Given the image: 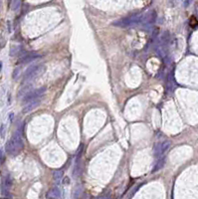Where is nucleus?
<instances>
[{
  "label": "nucleus",
  "mask_w": 198,
  "mask_h": 199,
  "mask_svg": "<svg viewBox=\"0 0 198 199\" xmlns=\"http://www.w3.org/2000/svg\"><path fill=\"white\" fill-rule=\"evenodd\" d=\"M64 175V171L61 169H58V170H55V171L53 172V178L56 180L57 182H59L60 180L62 179V177H63Z\"/></svg>",
  "instance_id": "0eeeda50"
},
{
  "label": "nucleus",
  "mask_w": 198,
  "mask_h": 199,
  "mask_svg": "<svg viewBox=\"0 0 198 199\" xmlns=\"http://www.w3.org/2000/svg\"><path fill=\"white\" fill-rule=\"evenodd\" d=\"M11 185H12V179H11V177H10V175H6L5 180H4V182H3V186H5V187L8 189V188L11 187Z\"/></svg>",
  "instance_id": "6e6552de"
},
{
  "label": "nucleus",
  "mask_w": 198,
  "mask_h": 199,
  "mask_svg": "<svg viewBox=\"0 0 198 199\" xmlns=\"http://www.w3.org/2000/svg\"><path fill=\"white\" fill-rule=\"evenodd\" d=\"M20 2L21 0H13V4H12V9L13 10H17L20 6Z\"/></svg>",
  "instance_id": "1a4fd4ad"
},
{
  "label": "nucleus",
  "mask_w": 198,
  "mask_h": 199,
  "mask_svg": "<svg viewBox=\"0 0 198 199\" xmlns=\"http://www.w3.org/2000/svg\"><path fill=\"white\" fill-rule=\"evenodd\" d=\"M24 146L23 138H22V124L13 132L9 141L6 143V151L10 155H16L20 152Z\"/></svg>",
  "instance_id": "f257e3e1"
},
{
  "label": "nucleus",
  "mask_w": 198,
  "mask_h": 199,
  "mask_svg": "<svg viewBox=\"0 0 198 199\" xmlns=\"http://www.w3.org/2000/svg\"><path fill=\"white\" fill-rule=\"evenodd\" d=\"M169 147H170V141L169 140H163V141L160 142H156L154 145V149H153L155 160L164 158L165 153L169 149Z\"/></svg>",
  "instance_id": "f03ea898"
},
{
  "label": "nucleus",
  "mask_w": 198,
  "mask_h": 199,
  "mask_svg": "<svg viewBox=\"0 0 198 199\" xmlns=\"http://www.w3.org/2000/svg\"><path fill=\"white\" fill-rule=\"evenodd\" d=\"M102 199H110V197H109V195H106V196H104Z\"/></svg>",
  "instance_id": "9b49d317"
},
{
  "label": "nucleus",
  "mask_w": 198,
  "mask_h": 199,
  "mask_svg": "<svg viewBox=\"0 0 198 199\" xmlns=\"http://www.w3.org/2000/svg\"><path fill=\"white\" fill-rule=\"evenodd\" d=\"M60 197H61V191L58 187L51 188L48 190L47 194H46L47 199H60Z\"/></svg>",
  "instance_id": "39448f33"
},
{
  "label": "nucleus",
  "mask_w": 198,
  "mask_h": 199,
  "mask_svg": "<svg viewBox=\"0 0 198 199\" xmlns=\"http://www.w3.org/2000/svg\"><path fill=\"white\" fill-rule=\"evenodd\" d=\"M37 58H40V55L39 54H36V53H26V54H23L21 58L19 59V63L21 64H26V63H30V62H33L35 61Z\"/></svg>",
  "instance_id": "20e7f679"
},
{
  "label": "nucleus",
  "mask_w": 198,
  "mask_h": 199,
  "mask_svg": "<svg viewBox=\"0 0 198 199\" xmlns=\"http://www.w3.org/2000/svg\"><path fill=\"white\" fill-rule=\"evenodd\" d=\"M175 90V80L173 72L171 71L170 73L167 75V91L173 92Z\"/></svg>",
  "instance_id": "423d86ee"
},
{
  "label": "nucleus",
  "mask_w": 198,
  "mask_h": 199,
  "mask_svg": "<svg viewBox=\"0 0 198 199\" xmlns=\"http://www.w3.org/2000/svg\"><path fill=\"white\" fill-rule=\"evenodd\" d=\"M45 92H46V88L45 87L32 90V91H30L27 95L24 96L22 100H23L24 104H27V102H32V100L43 99L44 95H45Z\"/></svg>",
  "instance_id": "7ed1b4c3"
},
{
  "label": "nucleus",
  "mask_w": 198,
  "mask_h": 199,
  "mask_svg": "<svg viewBox=\"0 0 198 199\" xmlns=\"http://www.w3.org/2000/svg\"><path fill=\"white\" fill-rule=\"evenodd\" d=\"M190 3V0H185V6H188Z\"/></svg>",
  "instance_id": "9d476101"
}]
</instances>
